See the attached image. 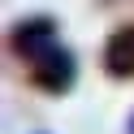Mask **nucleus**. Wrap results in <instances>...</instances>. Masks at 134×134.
<instances>
[{
	"instance_id": "7ed1b4c3",
	"label": "nucleus",
	"mask_w": 134,
	"mask_h": 134,
	"mask_svg": "<svg viewBox=\"0 0 134 134\" xmlns=\"http://www.w3.org/2000/svg\"><path fill=\"white\" fill-rule=\"evenodd\" d=\"M104 69L113 78H134V22L117 26L104 43Z\"/></svg>"
},
{
	"instance_id": "f257e3e1",
	"label": "nucleus",
	"mask_w": 134,
	"mask_h": 134,
	"mask_svg": "<svg viewBox=\"0 0 134 134\" xmlns=\"http://www.w3.org/2000/svg\"><path fill=\"white\" fill-rule=\"evenodd\" d=\"M74 78H78V61H74V52L61 48V43L30 65V82H35L39 91H48V95H65V91L74 87Z\"/></svg>"
},
{
	"instance_id": "f03ea898",
	"label": "nucleus",
	"mask_w": 134,
	"mask_h": 134,
	"mask_svg": "<svg viewBox=\"0 0 134 134\" xmlns=\"http://www.w3.org/2000/svg\"><path fill=\"white\" fill-rule=\"evenodd\" d=\"M9 48L22 56L26 65H35L39 56H48L56 48V22L52 18H22L9 35Z\"/></svg>"
}]
</instances>
